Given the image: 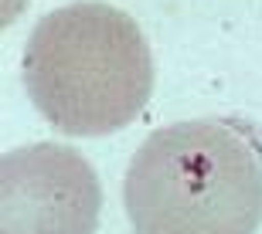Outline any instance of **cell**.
Returning <instances> with one entry per match:
<instances>
[{"mask_svg": "<svg viewBox=\"0 0 262 234\" xmlns=\"http://www.w3.org/2000/svg\"><path fill=\"white\" fill-rule=\"evenodd\" d=\"M20 75L34 109L55 129L109 136L143 112L154 92V55L129 14L82 0L38 20Z\"/></svg>", "mask_w": 262, "mask_h": 234, "instance_id": "2", "label": "cell"}, {"mask_svg": "<svg viewBox=\"0 0 262 234\" xmlns=\"http://www.w3.org/2000/svg\"><path fill=\"white\" fill-rule=\"evenodd\" d=\"M102 190L85 156L34 143L0 160V234H96Z\"/></svg>", "mask_w": 262, "mask_h": 234, "instance_id": "3", "label": "cell"}, {"mask_svg": "<svg viewBox=\"0 0 262 234\" xmlns=\"http://www.w3.org/2000/svg\"><path fill=\"white\" fill-rule=\"evenodd\" d=\"M136 234H255L262 146L235 119H187L136 149L123 187Z\"/></svg>", "mask_w": 262, "mask_h": 234, "instance_id": "1", "label": "cell"}]
</instances>
